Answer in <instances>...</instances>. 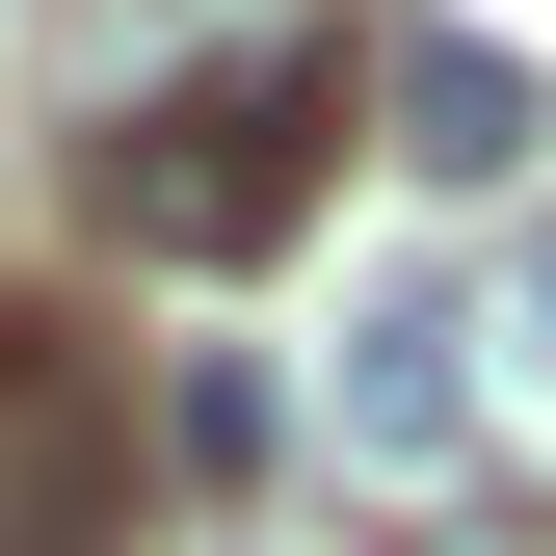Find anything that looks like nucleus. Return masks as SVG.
I'll use <instances>...</instances> for the list:
<instances>
[{
    "mask_svg": "<svg viewBox=\"0 0 556 556\" xmlns=\"http://www.w3.org/2000/svg\"><path fill=\"white\" fill-rule=\"evenodd\" d=\"M344 186V106H318V0H265V27L213 53V80H132L106 132H80V239H132V265H265Z\"/></svg>",
    "mask_w": 556,
    "mask_h": 556,
    "instance_id": "1",
    "label": "nucleus"
},
{
    "mask_svg": "<svg viewBox=\"0 0 556 556\" xmlns=\"http://www.w3.org/2000/svg\"><path fill=\"white\" fill-rule=\"evenodd\" d=\"M0 556H132V397L80 318H0Z\"/></svg>",
    "mask_w": 556,
    "mask_h": 556,
    "instance_id": "2",
    "label": "nucleus"
},
{
    "mask_svg": "<svg viewBox=\"0 0 556 556\" xmlns=\"http://www.w3.org/2000/svg\"><path fill=\"white\" fill-rule=\"evenodd\" d=\"M477 451V344H451V292H397V318H344V477H425Z\"/></svg>",
    "mask_w": 556,
    "mask_h": 556,
    "instance_id": "3",
    "label": "nucleus"
},
{
    "mask_svg": "<svg viewBox=\"0 0 556 556\" xmlns=\"http://www.w3.org/2000/svg\"><path fill=\"white\" fill-rule=\"evenodd\" d=\"M451 344H477V477H504V504H556V213L451 292Z\"/></svg>",
    "mask_w": 556,
    "mask_h": 556,
    "instance_id": "4",
    "label": "nucleus"
},
{
    "mask_svg": "<svg viewBox=\"0 0 556 556\" xmlns=\"http://www.w3.org/2000/svg\"><path fill=\"white\" fill-rule=\"evenodd\" d=\"M371 106H397V160H425V186H504V160H530V53H504V27H397Z\"/></svg>",
    "mask_w": 556,
    "mask_h": 556,
    "instance_id": "5",
    "label": "nucleus"
}]
</instances>
